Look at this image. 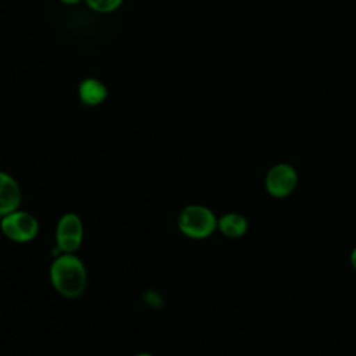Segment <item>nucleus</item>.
<instances>
[{"instance_id":"nucleus-1","label":"nucleus","mask_w":356,"mask_h":356,"mask_svg":"<svg viewBox=\"0 0 356 356\" xmlns=\"http://www.w3.org/2000/svg\"><path fill=\"white\" fill-rule=\"evenodd\" d=\"M50 280L60 295L74 299L85 291L86 270L74 253H63L50 266Z\"/></svg>"},{"instance_id":"nucleus-2","label":"nucleus","mask_w":356,"mask_h":356,"mask_svg":"<svg viewBox=\"0 0 356 356\" xmlns=\"http://www.w3.org/2000/svg\"><path fill=\"white\" fill-rule=\"evenodd\" d=\"M178 228L189 238L203 239L217 229V217L206 206L189 204L178 216Z\"/></svg>"},{"instance_id":"nucleus-3","label":"nucleus","mask_w":356,"mask_h":356,"mask_svg":"<svg viewBox=\"0 0 356 356\" xmlns=\"http://www.w3.org/2000/svg\"><path fill=\"white\" fill-rule=\"evenodd\" d=\"M299 184L296 168L289 163H277L264 175V189L275 199H285L293 193Z\"/></svg>"},{"instance_id":"nucleus-4","label":"nucleus","mask_w":356,"mask_h":356,"mask_svg":"<svg viewBox=\"0 0 356 356\" xmlns=\"http://www.w3.org/2000/svg\"><path fill=\"white\" fill-rule=\"evenodd\" d=\"M0 228L3 234L14 242H29L38 235L39 222L32 214L15 210L1 217Z\"/></svg>"},{"instance_id":"nucleus-5","label":"nucleus","mask_w":356,"mask_h":356,"mask_svg":"<svg viewBox=\"0 0 356 356\" xmlns=\"http://www.w3.org/2000/svg\"><path fill=\"white\" fill-rule=\"evenodd\" d=\"M83 225L75 213H65L57 222L56 245L63 253H74L82 242Z\"/></svg>"},{"instance_id":"nucleus-6","label":"nucleus","mask_w":356,"mask_h":356,"mask_svg":"<svg viewBox=\"0 0 356 356\" xmlns=\"http://www.w3.org/2000/svg\"><path fill=\"white\" fill-rule=\"evenodd\" d=\"M21 204V189L18 182L7 172L0 171V216L18 210Z\"/></svg>"},{"instance_id":"nucleus-7","label":"nucleus","mask_w":356,"mask_h":356,"mask_svg":"<svg viewBox=\"0 0 356 356\" xmlns=\"http://www.w3.org/2000/svg\"><path fill=\"white\" fill-rule=\"evenodd\" d=\"M107 86L97 78H85L78 85V96L81 103L86 106H99L107 99Z\"/></svg>"},{"instance_id":"nucleus-8","label":"nucleus","mask_w":356,"mask_h":356,"mask_svg":"<svg viewBox=\"0 0 356 356\" xmlns=\"http://www.w3.org/2000/svg\"><path fill=\"white\" fill-rule=\"evenodd\" d=\"M249 222L241 213L229 211L217 218V229L228 238H241L246 234Z\"/></svg>"},{"instance_id":"nucleus-9","label":"nucleus","mask_w":356,"mask_h":356,"mask_svg":"<svg viewBox=\"0 0 356 356\" xmlns=\"http://www.w3.org/2000/svg\"><path fill=\"white\" fill-rule=\"evenodd\" d=\"M86 3V6L96 13L100 14H108L115 11L124 0H83Z\"/></svg>"},{"instance_id":"nucleus-10","label":"nucleus","mask_w":356,"mask_h":356,"mask_svg":"<svg viewBox=\"0 0 356 356\" xmlns=\"http://www.w3.org/2000/svg\"><path fill=\"white\" fill-rule=\"evenodd\" d=\"M349 261H350L352 268L356 271V246L352 249V252H350V254H349Z\"/></svg>"},{"instance_id":"nucleus-11","label":"nucleus","mask_w":356,"mask_h":356,"mask_svg":"<svg viewBox=\"0 0 356 356\" xmlns=\"http://www.w3.org/2000/svg\"><path fill=\"white\" fill-rule=\"evenodd\" d=\"M58 1L63 3V4H67V6H74V4H78V3H81L83 0H58Z\"/></svg>"},{"instance_id":"nucleus-12","label":"nucleus","mask_w":356,"mask_h":356,"mask_svg":"<svg viewBox=\"0 0 356 356\" xmlns=\"http://www.w3.org/2000/svg\"><path fill=\"white\" fill-rule=\"evenodd\" d=\"M136 356H152V355H147V353H140V355H136Z\"/></svg>"}]
</instances>
